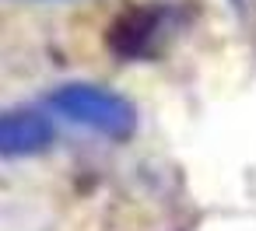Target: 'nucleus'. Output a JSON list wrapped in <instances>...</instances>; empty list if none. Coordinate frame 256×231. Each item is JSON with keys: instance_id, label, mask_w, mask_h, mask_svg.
<instances>
[{"instance_id": "obj_1", "label": "nucleus", "mask_w": 256, "mask_h": 231, "mask_svg": "<svg viewBox=\"0 0 256 231\" xmlns=\"http://www.w3.org/2000/svg\"><path fill=\"white\" fill-rule=\"evenodd\" d=\"M46 102L64 119L81 123V126H88L109 140H130L137 133V109L120 91L74 81V84H60L56 91H50Z\"/></svg>"}, {"instance_id": "obj_2", "label": "nucleus", "mask_w": 256, "mask_h": 231, "mask_svg": "<svg viewBox=\"0 0 256 231\" xmlns=\"http://www.w3.org/2000/svg\"><path fill=\"white\" fill-rule=\"evenodd\" d=\"M53 123L36 109H4L0 112V158H32L53 144Z\"/></svg>"}, {"instance_id": "obj_3", "label": "nucleus", "mask_w": 256, "mask_h": 231, "mask_svg": "<svg viewBox=\"0 0 256 231\" xmlns=\"http://www.w3.org/2000/svg\"><path fill=\"white\" fill-rule=\"evenodd\" d=\"M158 35H162V14L158 11H126L116 25H112V32H109V46L120 53V56H148L151 49H154V42H158Z\"/></svg>"}, {"instance_id": "obj_4", "label": "nucleus", "mask_w": 256, "mask_h": 231, "mask_svg": "<svg viewBox=\"0 0 256 231\" xmlns=\"http://www.w3.org/2000/svg\"><path fill=\"white\" fill-rule=\"evenodd\" d=\"M235 7H242V0H235Z\"/></svg>"}]
</instances>
